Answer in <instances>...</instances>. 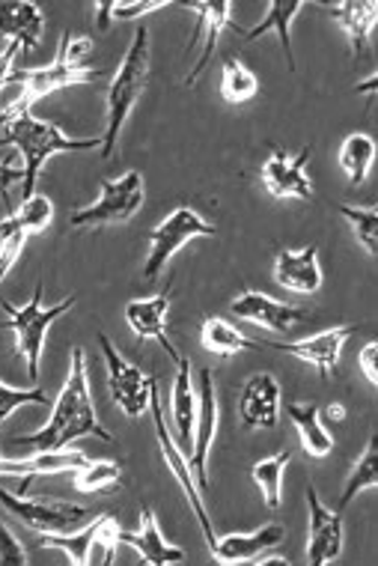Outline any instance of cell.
<instances>
[{
  "mask_svg": "<svg viewBox=\"0 0 378 566\" xmlns=\"http://www.w3.org/2000/svg\"><path fill=\"white\" fill-rule=\"evenodd\" d=\"M286 415L295 423V430H298L301 448L307 450V457L313 459H325L334 450V436L325 427V420L319 415V406H298V402H290L286 406Z\"/></svg>",
  "mask_w": 378,
  "mask_h": 566,
  "instance_id": "cell-28",
  "label": "cell"
},
{
  "mask_svg": "<svg viewBox=\"0 0 378 566\" xmlns=\"http://www.w3.org/2000/svg\"><path fill=\"white\" fill-rule=\"evenodd\" d=\"M123 480V465L119 462H111V459H98V462H87L75 471V480L72 486L84 492V495H96V492H105V489L117 486Z\"/></svg>",
  "mask_w": 378,
  "mask_h": 566,
  "instance_id": "cell-34",
  "label": "cell"
},
{
  "mask_svg": "<svg viewBox=\"0 0 378 566\" xmlns=\"http://www.w3.org/2000/svg\"><path fill=\"white\" fill-rule=\"evenodd\" d=\"M165 7H170L167 0H128V3L111 0V3H96L93 10H96L98 28L107 30L114 21H137L144 19V15H153V12L165 10Z\"/></svg>",
  "mask_w": 378,
  "mask_h": 566,
  "instance_id": "cell-35",
  "label": "cell"
},
{
  "mask_svg": "<svg viewBox=\"0 0 378 566\" xmlns=\"http://www.w3.org/2000/svg\"><path fill=\"white\" fill-rule=\"evenodd\" d=\"M93 436V439L114 441V436L102 427V420L93 406V394H90L87 379V352L75 346L72 349V364H69V376L63 381V391L54 400L49 423L42 430L30 432V436H15L12 444L30 450H63L72 441Z\"/></svg>",
  "mask_w": 378,
  "mask_h": 566,
  "instance_id": "cell-1",
  "label": "cell"
},
{
  "mask_svg": "<svg viewBox=\"0 0 378 566\" xmlns=\"http://www.w3.org/2000/svg\"><path fill=\"white\" fill-rule=\"evenodd\" d=\"M260 93V78L253 75L251 69L244 66L242 60L230 57L221 69V96L230 105H244Z\"/></svg>",
  "mask_w": 378,
  "mask_h": 566,
  "instance_id": "cell-33",
  "label": "cell"
},
{
  "mask_svg": "<svg viewBox=\"0 0 378 566\" xmlns=\"http://www.w3.org/2000/svg\"><path fill=\"white\" fill-rule=\"evenodd\" d=\"M90 459L81 450H33L28 459H3L0 457V478H21V492H28L33 478H51L63 471H78Z\"/></svg>",
  "mask_w": 378,
  "mask_h": 566,
  "instance_id": "cell-19",
  "label": "cell"
},
{
  "mask_svg": "<svg viewBox=\"0 0 378 566\" xmlns=\"http://www.w3.org/2000/svg\"><path fill=\"white\" fill-rule=\"evenodd\" d=\"M167 316H170V286L165 293L149 295V298H135L126 304V325L135 332L137 340H156L165 346L170 358H179L170 337H167Z\"/></svg>",
  "mask_w": 378,
  "mask_h": 566,
  "instance_id": "cell-20",
  "label": "cell"
},
{
  "mask_svg": "<svg viewBox=\"0 0 378 566\" xmlns=\"http://www.w3.org/2000/svg\"><path fill=\"white\" fill-rule=\"evenodd\" d=\"M119 531L123 527L117 525L114 516H93V522L72 531V534H40V546L66 552V557L75 566H87L93 560V548H105L102 564H114L119 548Z\"/></svg>",
  "mask_w": 378,
  "mask_h": 566,
  "instance_id": "cell-11",
  "label": "cell"
},
{
  "mask_svg": "<svg viewBox=\"0 0 378 566\" xmlns=\"http://www.w3.org/2000/svg\"><path fill=\"white\" fill-rule=\"evenodd\" d=\"M149 411H153V420H156V439H158V448H161V457H165L167 462V469H170L174 480L179 483V489H182V495L188 499L191 510H195L197 525H200V531H203L206 546H212L218 537H214L212 518H209V513H206L203 489L197 486L195 471H191V465H188V453L179 448V441L174 439V432H170V427H167L165 411H161V402H158V388L153 391V397H149Z\"/></svg>",
  "mask_w": 378,
  "mask_h": 566,
  "instance_id": "cell-10",
  "label": "cell"
},
{
  "mask_svg": "<svg viewBox=\"0 0 378 566\" xmlns=\"http://www.w3.org/2000/svg\"><path fill=\"white\" fill-rule=\"evenodd\" d=\"M351 334H355V325H334V328H325V332L295 343H260L262 349H277L286 352V355H295L298 361L316 367L322 379H328V376H334V370H337L343 346H346V340H349Z\"/></svg>",
  "mask_w": 378,
  "mask_h": 566,
  "instance_id": "cell-15",
  "label": "cell"
},
{
  "mask_svg": "<svg viewBox=\"0 0 378 566\" xmlns=\"http://www.w3.org/2000/svg\"><path fill=\"white\" fill-rule=\"evenodd\" d=\"M45 15L33 0H0V40L19 42L21 51L40 49Z\"/></svg>",
  "mask_w": 378,
  "mask_h": 566,
  "instance_id": "cell-23",
  "label": "cell"
},
{
  "mask_svg": "<svg viewBox=\"0 0 378 566\" xmlns=\"http://www.w3.org/2000/svg\"><path fill=\"white\" fill-rule=\"evenodd\" d=\"M346 543L343 513L322 504L316 486H307V564H334Z\"/></svg>",
  "mask_w": 378,
  "mask_h": 566,
  "instance_id": "cell-12",
  "label": "cell"
},
{
  "mask_svg": "<svg viewBox=\"0 0 378 566\" xmlns=\"http://www.w3.org/2000/svg\"><path fill=\"white\" fill-rule=\"evenodd\" d=\"M90 51H93V40L90 36H78L75 40L72 33H63L54 63L40 69H24V72H12L7 90H15V102L7 105V111L0 114V123L19 117V114H28L40 98L51 96L57 90L78 87V84H96L102 78V72L87 66Z\"/></svg>",
  "mask_w": 378,
  "mask_h": 566,
  "instance_id": "cell-2",
  "label": "cell"
},
{
  "mask_svg": "<svg viewBox=\"0 0 378 566\" xmlns=\"http://www.w3.org/2000/svg\"><path fill=\"white\" fill-rule=\"evenodd\" d=\"M292 453L290 450H277L274 457L260 459L256 465H253V480H256V486H260L262 499H265V507L277 510L283 501V474L290 469Z\"/></svg>",
  "mask_w": 378,
  "mask_h": 566,
  "instance_id": "cell-32",
  "label": "cell"
},
{
  "mask_svg": "<svg viewBox=\"0 0 378 566\" xmlns=\"http://www.w3.org/2000/svg\"><path fill=\"white\" fill-rule=\"evenodd\" d=\"M230 311H233V316L244 319V323L262 325L269 332H292L295 325L311 316L298 304L277 302V298L260 293V290H244L242 295H235Z\"/></svg>",
  "mask_w": 378,
  "mask_h": 566,
  "instance_id": "cell-17",
  "label": "cell"
},
{
  "mask_svg": "<svg viewBox=\"0 0 378 566\" xmlns=\"http://www.w3.org/2000/svg\"><path fill=\"white\" fill-rule=\"evenodd\" d=\"M311 156L313 147H304L295 158L286 156L281 147H272V156L260 170L265 191L274 200H313V182L307 176Z\"/></svg>",
  "mask_w": 378,
  "mask_h": 566,
  "instance_id": "cell-14",
  "label": "cell"
},
{
  "mask_svg": "<svg viewBox=\"0 0 378 566\" xmlns=\"http://www.w3.org/2000/svg\"><path fill=\"white\" fill-rule=\"evenodd\" d=\"M301 10H304V3H298V0H292V3H286V0H272V3H269V10H265V19H262L256 28L239 30V33L244 36V42L260 40V36H265V33H277V36H281L283 57H286V69H290V72H295V51H292V21H295V15H298Z\"/></svg>",
  "mask_w": 378,
  "mask_h": 566,
  "instance_id": "cell-27",
  "label": "cell"
},
{
  "mask_svg": "<svg viewBox=\"0 0 378 566\" xmlns=\"http://www.w3.org/2000/svg\"><path fill=\"white\" fill-rule=\"evenodd\" d=\"M0 504L10 510L21 525H28L36 534H72L93 518V510L84 507V504L45 499V495L28 499L24 492L12 495L3 486H0Z\"/></svg>",
  "mask_w": 378,
  "mask_h": 566,
  "instance_id": "cell-8",
  "label": "cell"
},
{
  "mask_svg": "<svg viewBox=\"0 0 378 566\" xmlns=\"http://www.w3.org/2000/svg\"><path fill=\"white\" fill-rule=\"evenodd\" d=\"M325 10L334 15L339 28L346 30V36L351 42V57H364L367 54L369 33L376 28L378 3H355V0H346V3H325Z\"/></svg>",
  "mask_w": 378,
  "mask_h": 566,
  "instance_id": "cell-26",
  "label": "cell"
},
{
  "mask_svg": "<svg viewBox=\"0 0 378 566\" xmlns=\"http://www.w3.org/2000/svg\"><path fill=\"white\" fill-rule=\"evenodd\" d=\"M28 235L30 233L24 230V224L12 212L0 221V283L7 281V274L19 263L21 251L28 244Z\"/></svg>",
  "mask_w": 378,
  "mask_h": 566,
  "instance_id": "cell-37",
  "label": "cell"
},
{
  "mask_svg": "<svg viewBox=\"0 0 378 566\" xmlns=\"http://www.w3.org/2000/svg\"><path fill=\"white\" fill-rule=\"evenodd\" d=\"M200 343H203L206 352H212L218 358H230V355H239L244 349H262L260 340L244 337L233 323H227L221 316L206 319L203 332H200Z\"/></svg>",
  "mask_w": 378,
  "mask_h": 566,
  "instance_id": "cell-29",
  "label": "cell"
},
{
  "mask_svg": "<svg viewBox=\"0 0 378 566\" xmlns=\"http://www.w3.org/2000/svg\"><path fill=\"white\" fill-rule=\"evenodd\" d=\"M28 548L0 518V566H28Z\"/></svg>",
  "mask_w": 378,
  "mask_h": 566,
  "instance_id": "cell-40",
  "label": "cell"
},
{
  "mask_svg": "<svg viewBox=\"0 0 378 566\" xmlns=\"http://www.w3.org/2000/svg\"><path fill=\"white\" fill-rule=\"evenodd\" d=\"M42 293H45V283H36V290L30 295L28 304H12L0 302L3 313H7V332L15 334V352H19L24 364H28V376L33 381L40 379V364L42 352H45V337H49V328L57 323L60 316H66L75 304H78V295H66L63 302L45 304L42 302Z\"/></svg>",
  "mask_w": 378,
  "mask_h": 566,
  "instance_id": "cell-5",
  "label": "cell"
},
{
  "mask_svg": "<svg viewBox=\"0 0 378 566\" xmlns=\"http://www.w3.org/2000/svg\"><path fill=\"white\" fill-rule=\"evenodd\" d=\"M170 418H174L176 441L185 453H191L195 444V420H197V388L191 376V361L179 355L176 358V379L170 391Z\"/></svg>",
  "mask_w": 378,
  "mask_h": 566,
  "instance_id": "cell-25",
  "label": "cell"
},
{
  "mask_svg": "<svg viewBox=\"0 0 378 566\" xmlns=\"http://www.w3.org/2000/svg\"><path fill=\"white\" fill-rule=\"evenodd\" d=\"M185 10H191L197 15V30L195 36H191V45L188 51L195 49L197 42L203 40V51H200V57H197L195 69L188 72V78H185V87H195L197 81L203 78L206 66H209V60H212L214 49H218V40H221V33L233 21H230V12H233V3H182Z\"/></svg>",
  "mask_w": 378,
  "mask_h": 566,
  "instance_id": "cell-18",
  "label": "cell"
},
{
  "mask_svg": "<svg viewBox=\"0 0 378 566\" xmlns=\"http://www.w3.org/2000/svg\"><path fill=\"white\" fill-rule=\"evenodd\" d=\"M21 54V45L19 42H7V49L0 51V93L7 90V84H10V75L15 72V57Z\"/></svg>",
  "mask_w": 378,
  "mask_h": 566,
  "instance_id": "cell-43",
  "label": "cell"
},
{
  "mask_svg": "<svg viewBox=\"0 0 378 566\" xmlns=\"http://www.w3.org/2000/svg\"><path fill=\"white\" fill-rule=\"evenodd\" d=\"M218 394H214V373L206 367L200 370V388H197V420H195V444L188 453V465L195 471L197 486H209V453H212V441L218 436Z\"/></svg>",
  "mask_w": 378,
  "mask_h": 566,
  "instance_id": "cell-13",
  "label": "cell"
},
{
  "mask_svg": "<svg viewBox=\"0 0 378 566\" xmlns=\"http://www.w3.org/2000/svg\"><path fill=\"white\" fill-rule=\"evenodd\" d=\"M319 415L328 420V423H339V420H346V409H343V402H330L325 411L319 409Z\"/></svg>",
  "mask_w": 378,
  "mask_h": 566,
  "instance_id": "cell-44",
  "label": "cell"
},
{
  "mask_svg": "<svg viewBox=\"0 0 378 566\" xmlns=\"http://www.w3.org/2000/svg\"><path fill=\"white\" fill-rule=\"evenodd\" d=\"M286 537L281 525H262L251 534H227V537L214 539L209 552L218 564H253L256 557L277 548Z\"/></svg>",
  "mask_w": 378,
  "mask_h": 566,
  "instance_id": "cell-22",
  "label": "cell"
},
{
  "mask_svg": "<svg viewBox=\"0 0 378 566\" xmlns=\"http://www.w3.org/2000/svg\"><path fill=\"white\" fill-rule=\"evenodd\" d=\"M49 394L42 388H12L7 381H0V427L21 409V406H45Z\"/></svg>",
  "mask_w": 378,
  "mask_h": 566,
  "instance_id": "cell-38",
  "label": "cell"
},
{
  "mask_svg": "<svg viewBox=\"0 0 378 566\" xmlns=\"http://www.w3.org/2000/svg\"><path fill=\"white\" fill-rule=\"evenodd\" d=\"M355 93H367V96H372V93H376V75H369L367 81L355 84Z\"/></svg>",
  "mask_w": 378,
  "mask_h": 566,
  "instance_id": "cell-45",
  "label": "cell"
},
{
  "mask_svg": "<svg viewBox=\"0 0 378 566\" xmlns=\"http://www.w3.org/2000/svg\"><path fill=\"white\" fill-rule=\"evenodd\" d=\"M339 167L343 174L349 176L351 188H358L367 182L369 170H372V161H376V144L372 137L364 135V132H355L343 144H339Z\"/></svg>",
  "mask_w": 378,
  "mask_h": 566,
  "instance_id": "cell-30",
  "label": "cell"
},
{
  "mask_svg": "<svg viewBox=\"0 0 378 566\" xmlns=\"http://www.w3.org/2000/svg\"><path fill=\"white\" fill-rule=\"evenodd\" d=\"M212 235H218V227L209 224L191 206H176L174 212L149 233V256L144 263V277L149 283L158 281L167 263L174 260V254L182 251L185 244L195 242V239H212Z\"/></svg>",
  "mask_w": 378,
  "mask_h": 566,
  "instance_id": "cell-6",
  "label": "cell"
},
{
  "mask_svg": "<svg viewBox=\"0 0 378 566\" xmlns=\"http://www.w3.org/2000/svg\"><path fill=\"white\" fill-rule=\"evenodd\" d=\"M339 216L346 218L358 244L369 256L378 254V212L376 206H339Z\"/></svg>",
  "mask_w": 378,
  "mask_h": 566,
  "instance_id": "cell-36",
  "label": "cell"
},
{
  "mask_svg": "<svg viewBox=\"0 0 378 566\" xmlns=\"http://www.w3.org/2000/svg\"><path fill=\"white\" fill-rule=\"evenodd\" d=\"M119 546H132L140 560L149 566L182 564L185 552L174 543H167L153 507L140 510V527L137 531H119Z\"/></svg>",
  "mask_w": 378,
  "mask_h": 566,
  "instance_id": "cell-21",
  "label": "cell"
},
{
  "mask_svg": "<svg viewBox=\"0 0 378 566\" xmlns=\"http://www.w3.org/2000/svg\"><path fill=\"white\" fill-rule=\"evenodd\" d=\"M274 281L283 290L298 295H313L322 290V265L319 248H301V251H281L274 260Z\"/></svg>",
  "mask_w": 378,
  "mask_h": 566,
  "instance_id": "cell-24",
  "label": "cell"
},
{
  "mask_svg": "<svg viewBox=\"0 0 378 566\" xmlns=\"http://www.w3.org/2000/svg\"><path fill=\"white\" fill-rule=\"evenodd\" d=\"M98 349H102L107 367V391L117 402V409L128 418H140L144 411H149V397L156 391V379L126 361L107 334H98Z\"/></svg>",
  "mask_w": 378,
  "mask_h": 566,
  "instance_id": "cell-9",
  "label": "cell"
},
{
  "mask_svg": "<svg viewBox=\"0 0 378 566\" xmlns=\"http://www.w3.org/2000/svg\"><path fill=\"white\" fill-rule=\"evenodd\" d=\"M21 179H24V170L19 165H12V161H0V200L3 206L10 209V188L19 186Z\"/></svg>",
  "mask_w": 378,
  "mask_h": 566,
  "instance_id": "cell-41",
  "label": "cell"
},
{
  "mask_svg": "<svg viewBox=\"0 0 378 566\" xmlns=\"http://www.w3.org/2000/svg\"><path fill=\"white\" fill-rule=\"evenodd\" d=\"M360 370L367 376V381L372 388H378V343H367L364 349H360Z\"/></svg>",
  "mask_w": 378,
  "mask_h": 566,
  "instance_id": "cell-42",
  "label": "cell"
},
{
  "mask_svg": "<svg viewBox=\"0 0 378 566\" xmlns=\"http://www.w3.org/2000/svg\"><path fill=\"white\" fill-rule=\"evenodd\" d=\"M149 72H153V45H149V30L140 24L132 36L126 57L119 63L117 75L111 78V87H107V126L102 135V147H98L102 158H111L117 153L119 135L149 84Z\"/></svg>",
  "mask_w": 378,
  "mask_h": 566,
  "instance_id": "cell-4",
  "label": "cell"
},
{
  "mask_svg": "<svg viewBox=\"0 0 378 566\" xmlns=\"http://www.w3.org/2000/svg\"><path fill=\"white\" fill-rule=\"evenodd\" d=\"M12 216L19 218L30 235L42 233V230L54 221V203H51L45 195H33L28 197V200H21V206Z\"/></svg>",
  "mask_w": 378,
  "mask_h": 566,
  "instance_id": "cell-39",
  "label": "cell"
},
{
  "mask_svg": "<svg viewBox=\"0 0 378 566\" xmlns=\"http://www.w3.org/2000/svg\"><path fill=\"white\" fill-rule=\"evenodd\" d=\"M378 486V439L369 436L367 448L360 450V457L355 459L349 478H346V486H343V495H339V513L349 507L351 501L358 499L364 489Z\"/></svg>",
  "mask_w": 378,
  "mask_h": 566,
  "instance_id": "cell-31",
  "label": "cell"
},
{
  "mask_svg": "<svg viewBox=\"0 0 378 566\" xmlns=\"http://www.w3.org/2000/svg\"><path fill=\"white\" fill-rule=\"evenodd\" d=\"M281 381L272 373H253L239 397V418L244 430H274L283 406Z\"/></svg>",
  "mask_w": 378,
  "mask_h": 566,
  "instance_id": "cell-16",
  "label": "cell"
},
{
  "mask_svg": "<svg viewBox=\"0 0 378 566\" xmlns=\"http://www.w3.org/2000/svg\"><path fill=\"white\" fill-rule=\"evenodd\" d=\"M146 200L144 176L140 170H128L119 179H105L102 195L93 206H84L75 216L69 218V224L75 230H93V227L107 224H126L140 212Z\"/></svg>",
  "mask_w": 378,
  "mask_h": 566,
  "instance_id": "cell-7",
  "label": "cell"
},
{
  "mask_svg": "<svg viewBox=\"0 0 378 566\" xmlns=\"http://www.w3.org/2000/svg\"><path fill=\"white\" fill-rule=\"evenodd\" d=\"M3 126V140L0 147H15L21 153V170H24V179H21V200L36 195V182H40V174L45 161L51 156H60V153H90V149L102 147V137H69L66 132L49 119L33 117V114H19V117L0 123Z\"/></svg>",
  "mask_w": 378,
  "mask_h": 566,
  "instance_id": "cell-3",
  "label": "cell"
}]
</instances>
